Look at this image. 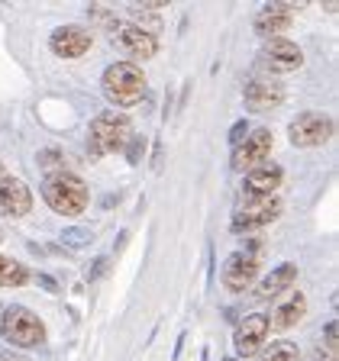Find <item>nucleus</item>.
I'll return each mask as SVG.
<instances>
[{"label": "nucleus", "mask_w": 339, "mask_h": 361, "mask_svg": "<svg viewBox=\"0 0 339 361\" xmlns=\"http://www.w3.org/2000/svg\"><path fill=\"white\" fill-rule=\"evenodd\" d=\"M333 133H336V123L323 113H297L287 126V139L297 149H314V145L330 142Z\"/></svg>", "instance_id": "5"}, {"label": "nucleus", "mask_w": 339, "mask_h": 361, "mask_svg": "<svg viewBox=\"0 0 339 361\" xmlns=\"http://www.w3.org/2000/svg\"><path fill=\"white\" fill-rule=\"evenodd\" d=\"M26 281H30V271L13 258L0 255V287H23Z\"/></svg>", "instance_id": "19"}, {"label": "nucleus", "mask_w": 339, "mask_h": 361, "mask_svg": "<svg viewBox=\"0 0 339 361\" xmlns=\"http://www.w3.org/2000/svg\"><path fill=\"white\" fill-rule=\"evenodd\" d=\"M133 139V123L126 113L120 110H104L94 116L88 129V149L94 158L107 155V152H120L126 149V142Z\"/></svg>", "instance_id": "3"}, {"label": "nucleus", "mask_w": 339, "mask_h": 361, "mask_svg": "<svg viewBox=\"0 0 339 361\" xmlns=\"http://www.w3.org/2000/svg\"><path fill=\"white\" fill-rule=\"evenodd\" d=\"M7 174H10V171H7V168H4V161H0V180L7 178Z\"/></svg>", "instance_id": "27"}, {"label": "nucleus", "mask_w": 339, "mask_h": 361, "mask_svg": "<svg viewBox=\"0 0 339 361\" xmlns=\"http://www.w3.org/2000/svg\"><path fill=\"white\" fill-rule=\"evenodd\" d=\"M246 135H249V126H246V123H236V126H233V133H230V142H233V145H239L242 139H246Z\"/></svg>", "instance_id": "23"}, {"label": "nucleus", "mask_w": 339, "mask_h": 361, "mask_svg": "<svg viewBox=\"0 0 339 361\" xmlns=\"http://www.w3.org/2000/svg\"><path fill=\"white\" fill-rule=\"evenodd\" d=\"M100 87H104V97L113 106L126 110V106H136L145 97L149 84H145L143 68L136 65V61H113L104 71V78H100Z\"/></svg>", "instance_id": "1"}, {"label": "nucleus", "mask_w": 339, "mask_h": 361, "mask_svg": "<svg viewBox=\"0 0 339 361\" xmlns=\"http://www.w3.org/2000/svg\"><path fill=\"white\" fill-rule=\"evenodd\" d=\"M0 210L7 213V216H13V219L26 216V213L32 210L30 188H26L20 178H13V174H7V178L0 180Z\"/></svg>", "instance_id": "16"}, {"label": "nucleus", "mask_w": 339, "mask_h": 361, "mask_svg": "<svg viewBox=\"0 0 339 361\" xmlns=\"http://www.w3.org/2000/svg\"><path fill=\"white\" fill-rule=\"evenodd\" d=\"M281 213V200L278 197H252L233 213V233H249V229H262L271 219H278Z\"/></svg>", "instance_id": "8"}, {"label": "nucleus", "mask_w": 339, "mask_h": 361, "mask_svg": "<svg viewBox=\"0 0 339 361\" xmlns=\"http://www.w3.org/2000/svg\"><path fill=\"white\" fill-rule=\"evenodd\" d=\"M294 284H297V264H291V262L278 264V268L271 271L268 278H262L256 297H258V300H271V297H278V293L294 290Z\"/></svg>", "instance_id": "18"}, {"label": "nucleus", "mask_w": 339, "mask_h": 361, "mask_svg": "<svg viewBox=\"0 0 339 361\" xmlns=\"http://www.w3.org/2000/svg\"><path fill=\"white\" fill-rule=\"evenodd\" d=\"M65 235H68V242H71V245H81V242H88L90 233H84V229H71V233H65Z\"/></svg>", "instance_id": "25"}, {"label": "nucleus", "mask_w": 339, "mask_h": 361, "mask_svg": "<svg viewBox=\"0 0 339 361\" xmlns=\"http://www.w3.org/2000/svg\"><path fill=\"white\" fill-rule=\"evenodd\" d=\"M258 268H262V262H258V255H252V252H233V255L223 262V271H220V281H223L226 290H246V287L256 284L258 278Z\"/></svg>", "instance_id": "10"}, {"label": "nucleus", "mask_w": 339, "mask_h": 361, "mask_svg": "<svg viewBox=\"0 0 339 361\" xmlns=\"http://www.w3.org/2000/svg\"><path fill=\"white\" fill-rule=\"evenodd\" d=\"M90 42H94V36L84 26H59L49 36V49L59 59H81V55L90 52Z\"/></svg>", "instance_id": "13"}, {"label": "nucleus", "mask_w": 339, "mask_h": 361, "mask_svg": "<svg viewBox=\"0 0 339 361\" xmlns=\"http://www.w3.org/2000/svg\"><path fill=\"white\" fill-rule=\"evenodd\" d=\"M129 20H133V26L149 32V36H155V32L162 30V20H158V13L152 7H133L129 10Z\"/></svg>", "instance_id": "21"}, {"label": "nucleus", "mask_w": 339, "mask_h": 361, "mask_svg": "<svg viewBox=\"0 0 339 361\" xmlns=\"http://www.w3.org/2000/svg\"><path fill=\"white\" fill-rule=\"evenodd\" d=\"M39 165L49 174H55V171H65V158H61L59 149H45V152H39Z\"/></svg>", "instance_id": "22"}, {"label": "nucleus", "mask_w": 339, "mask_h": 361, "mask_svg": "<svg viewBox=\"0 0 339 361\" xmlns=\"http://www.w3.org/2000/svg\"><path fill=\"white\" fill-rule=\"evenodd\" d=\"M307 313V297L301 290H287V297L281 303H275L268 316H265V323H268V332H285L291 326H297Z\"/></svg>", "instance_id": "15"}, {"label": "nucleus", "mask_w": 339, "mask_h": 361, "mask_svg": "<svg viewBox=\"0 0 339 361\" xmlns=\"http://www.w3.org/2000/svg\"><path fill=\"white\" fill-rule=\"evenodd\" d=\"M4 239H7V235H4V226H0V242H4Z\"/></svg>", "instance_id": "28"}, {"label": "nucleus", "mask_w": 339, "mask_h": 361, "mask_svg": "<svg viewBox=\"0 0 339 361\" xmlns=\"http://www.w3.org/2000/svg\"><path fill=\"white\" fill-rule=\"evenodd\" d=\"M294 10H297V4H268V7H262L256 13L252 30H256L262 39H281V32L291 30Z\"/></svg>", "instance_id": "14"}, {"label": "nucleus", "mask_w": 339, "mask_h": 361, "mask_svg": "<svg viewBox=\"0 0 339 361\" xmlns=\"http://www.w3.org/2000/svg\"><path fill=\"white\" fill-rule=\"evenodd\" d=\"M258 361H301V352H297V345H294V342L278 338V342H271L268 348H262Z\"/></svg>", "instance_id": "20"}, {"label": "nucleus", "mask_w": 339, "mask_h": 361, "mask_svg": "<svg viewBox=\"0 0 339 361\" xmlns=\"http://www.w3.org/2000/svg\"><path fill=\"white\" fill-rule=\"evenodd\" d=\"M326 352L336 355V323H326Z\"/></svg>", "instance_id": "24"}, {"label": "nucleus", "mask_w": 339, "mask_h": 361, "mask_svg": "<svg viewBox=\"0 0 339 361\" xmlns=\"http://www.w3.org/2000/svg\"><path fill=\"white\" fill-rule=\"evenodd\" d=\"M271 145H275L271 129H265V126L249 129L246 139L239 145H233V168L236 171H252V168L265 165L271 158Z\"/></svg>", "instance_id": "6"}, {"label": "nucleus", "mask_w": 339, "mask_h": 361, "mask_svg": "<svg viewBox=\"0 0 339 361\" xmlns=\"http://www.w3.org/2000/svg\"><path fill=\"white\" fill-rule=\"evenodd\" d=\"M258 61L268 68V75H281V71H297L304 65V52L301 45L291 42V39H268L258 52Z\"/></svg>", "instance_id": "11"}, {"label": "nucleus", "mask_w": 339, "mask_h": 361, "mask_svg": "<svg viewBox=\"0 0 339 361\" xmlns=\"http://www.w3.org/2000/svg\"><path fill=\"white\" fill-rule=\"evenodd\" d=\"M242 97H246V106L256 113L275 110L285 100V84L275 75H252L246 84H242Z\"/></svg>", "instance_id": "9"}, {"label": "nucleus", "mask_w": 339, "mask_h": 361, "mask_svg": "<svg viewBox=\"0 0 339 361\" xmlns=\"http://www.w3.org/2000/svg\"><path fill=\"white\" fill-rule=\"evenodd\" d=\"M281 180H285V171H281L278 165L265 161V165H258V168H252V171H246L242 190H246L249 197H275V190L281 188Z\"/></svg>", "instance_id": "17"}, {"label": "nucleus", "mask_w": 339, "mask_h": 361, "mask_svg": "<svg viewBox=\"0 0 339 361\" xmlns=\"http://www.w3.org/2000/svg\"><path fill=\"white\" fill-rule=\"evenodd\" d=\"M110 42L120 49V52H126L129 59H152V55L158 52V39L149 36V32H143L139 26H133V23H113L110 26Z\"/></svg>", "instance_id": "7"}, {"label": "nucleus", "mask_w": 339, "mask_h": 361, "mask_svg": "<svg viewBox=\"0 0 339 361\" xmlns=\"http://www.w3.org/2000/svg\"><path fill=\"white\" fill-rule=\"evenodd\" d=\"M0 336L7 338L13 348H36L45 342V326L32 310L10 307L0 316Z\"/></svg>", "instance_id": "4"}, {"label": "nucleus", "mask_w": 339, "mask_h": 361, "mask_svg": "<svg viewBox=\"0 0 339 361\" xmlns=\"http://www.w3.org/2000/svg\"><path fill=\"white\" fill-rule=\"evenodd\" d=\"M265 342H268V323H265V313L246 316L233 332V348H236L239 358H252V355H258L265 348Z\"/></svg>", "instance_id": "12"}, {"label": "nucleus", "mask_w": 339, "mask_h": 361, "mask_svg": "<svg viewBox=\"0 0 339 361\" xmlns=\"http://www.w3.org/2000/svg\"><path fill=\"white\" fill-rule=\"evenodd\" d=\"M42 197L49 203V210H55L59 216H78L88 210V184L71 171L45 174Z\"/></svg>", "instance_id": "2"}, {"label": "nucleus", "mask_w": 339, "mask_h": 361, "mask_svg": "<svg viewBox=\"0 0 339 361\" xmlns=\"http://www.w3.org/2000/svg\"><path fill=\"white\" fill-rule=\"evenodd\" d=\"M310 361H336V355H333V352H323V348H320V352H316Z\"/></svg>", "instance_id": "26"}]
</instances>
